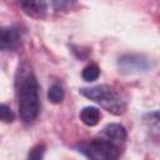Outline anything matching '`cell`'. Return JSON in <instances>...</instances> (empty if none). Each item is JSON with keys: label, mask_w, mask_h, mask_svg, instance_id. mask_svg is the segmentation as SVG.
Masks as SVG:
<instances>
[{"label": "cell", "mask_w": 160, "mask_h": 160, "mask_svg": "<svg viewBox=\"0 0 160 160\" xmlns=\"http://www.w3.org/2000/svg\"><path fill=\"white\" fill-rule=\"evenodd\" d=\"M35 74L28 61L19 64L15 72V95L20 119L31 122L39 114V92Z\"/></svg>", "instance_id": "obj_1"}, {"label": "cell", "mask_w": 160, "mask_h": 160, "mask_svg": "<svg viewBox=\"0 0 160 160\" xmlns=\"http://www.w3.org/2000/svg\"><path fill=\"white\" fill-rule=\"evenodd\" d=\"M80 94L104 108L114 115L124 114L126 105L121 95L110 85H96L92 88L80 89Z\"/></svg>", "instance_id": "obj_2"}, {"label": "cell", "mask_w": 160, "mask_h": 160, "mask_svg": "<svg viewBox=\"0 0 160 160\" xmlns=\"http://www.w3.org/2000/svg\"><path fill=\"white\" fill-rule=\"evenodd\" d=\"M82 152H85L92 160H116L119 158L118 146L110 140L96 139L90 144L81 148Z\"/></svg>", "instance_id": "obj_3"}, {"label": "cell", "mask_w": 160, "mask_h": 160, "mask_svg": "<svg viewBox=\"0 0 160 160\" xmlns=\"http://www.w3.org/2000/svg\"><path fill=\"white\" fill-rule=\"evenodd\" d=\"M119 68L124 72H139L149 69L150 64L146 58L138 54H126L122 55L118 61Z\"/></svg>", "instance_id": "obj_4"}, {"label": "cell", "mask_w": 160, "mask_h": 160, "mask_svg": "<svg viewBox=\"0 0 160 160\" xmlns=\"http://www.w3.org/2000/svg\"><path fill=\"white\" fill-rule=\"evenodd\" d=\"M21 39L20 30L16 26H9L1 29V39H0V48L2 51L10 50L18 46Z\"/></svg>", "instance_id": "obj_5"}, {"label": "cell", "mask_w": 160, "mask_h": 160, "mask_svg": "<svg viewBox=\"0 0 160 160\" xmlns=\"http://www.w3.org/2000/svg\"><path fill=\"white\" fill-rule=\"evenodd\" d=\"M20 6L22 8L25 14H28L31 18H36V19L44 18L48 10L46 2L44 1H21Z\"/></svg>", "instance_id": "obj_6"}, {"label": "cell", "mask_w": 160, "mask_h": 160, "mask_svg": "<svg viewBox=\"0 0 160 160\" xmlns=\"http://www.w3.org/2000/svg\"><path fill=\"white\" fill-rule=\"evenodd\" d=\"M108 140L112 142H121L126 139V130L120 124H109L102 130Z\"/></svg>", "instance_id": "obj_7"}, {"label": "cell", "mask_w": 160, "mask_h": 160, "mask_svg": "<svg viewBox=\"0 0 160 160\" xmlns=\"http://www.w3.org/2000/svg\"><path fill=\"white\" fill-rule=\"evenodd\" d=\"M100 111L98 108L94 106H86L80 111V120L86 126H95L100 121Z\"/></svg>", "instance_id": "obj_8"}, {"label": "cell", "mask_w": 160, "mask_h": 160, "mask_svg": "<svg viewBox=\"0 0 160 160\" xmlns=\"http://www.w3.org/2000/svg\"><path fill=\"white\" fill-rule=\"evenodd\" d=\"M64 96H65V92L60 85L54 84L49 88L48 98H49V101H51L52 104H60L64 100Z\"/></svg>", "instance_id": "obj_9"}, {"label": "cell", "mask_w": 160, "mask_h": 160, "mask_svg": "<svg viewBox=\"0 0 160 160\" xmlns=\"http://www.w3.org/2000/svg\"><path fill=\"white\" fill-rule=\"evenodd\" d=\"M100 75V69L96 64H90L84 68L81 71V76L85 81H95Z\"/></svg>", "instance_id": "obj_10"}, {"label": "cell", "mask_w": 160, "mask_h": 160, "mask_svg": "<svg viewBox=\"0 0 160 160\" xmlns=\"http://www.w3.org/2000/svg\"><path fill=\"white\" fill-rule=\"evenodd\" d=\"M144 121L149 128H152L155 130H160V110L146 114L144 116Z\"/></svg>", "instance_id": "obj_11"}, {"label": "cell", "mask_w": 160, "mask_h": 160, "mask_svg": "<svg viewBox=\"0 0 160 160\" xmlns=\"http://www.w3.org/2000/svg\"><path fill=\"white\" fill-rule=\"evenodd\" d=\"M45 145L44 144H38V145H35L31 150H30V152H29V155H28V160H42V158H44V154H45Z\"/></svg>", "instance_id": "obj_12"}, {"label": "cell", "mask_w": 160, "mask_h": 160, "mask_svg": "<svg viewBox=\"0 0 160 160\" xmlns=\"http://www.w3.org/2000/svg\"><path fill=\"white\" fill-rule=\"evenodd\" d=\"M14 118H15V115L11 111V109L6 104H1L0 105V119L4 122H11V121H14Z\"/></svg>", "instance_id": "obj_13"}]
</instances>
